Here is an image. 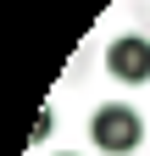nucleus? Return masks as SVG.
I'll return each instance as SVG.
<instances>
[{"label": "nucleus", "instance_id": "obj_1", "mask_svg": "<svg viewBox=\"0 0 150 156\" xmlns=\"http://www.w3.org/2000/svg\"><path fill=\"white\" fill-rule=\"evenodd\" d=\"M89 140H95L106 156H134L145 145V117L128 106V101H106L89 117Z\"/></svg>", "mask_w": 150, "mask_h": 156}, {"label": "nucleus", "instance_id": "obj_2", "mask_svg": "<svg viewBox=\"0 0 150 156\" xmlns=\"http://www.w3.org/2000/svg\"><path fill=\"white\" fill-rule=\"evenodd\" d=\"M106 73L117 84H150V39L145 34H117L106 45Z\"/></svg>", "mask_w": 150, "mask_h": 156}, {"label": "nucleus", "instance_id": "obj_3", "mask_svg": "<svg viewBox=\"0 0 150 156\" xmlns=\"http://www.w3.org/2000/svg\"><path fill=\"white\" fill-rule=\"evenodd\" d=\"M61 156H78V151H61Z\"/></svg>", "mask_w": 150, "mask_h": 156}]
</instances>
